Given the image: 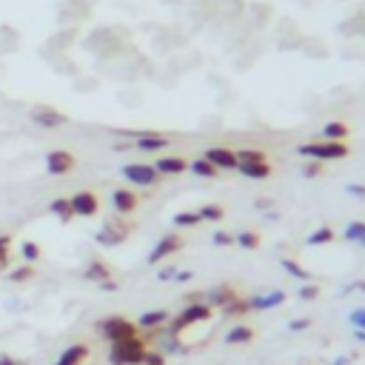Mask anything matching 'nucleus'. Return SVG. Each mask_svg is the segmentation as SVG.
I'll return each mask as SVG.
<instances>
[{
  "label": "nucleus",
  "mask_w": 365,
  "mask_h": 365,
  "mask_svg": "<svg viewBox=\"0 0 365 365\" xmlns=\"http://www.w3.org/2000/svg\"><path fill=\"white\" fill-rule=\"evenodd\" d=\"M157 342H160V354H186V345L180 342V337L177 334H172V331H166V334H160L157 337Z\"/></svg>",
  "instance_id": "23"
},
{
  "label": "nucleus",
  "mask_w": 365,
  "mask_h": 365,
  "mask_svg": "<svg viewBox=\"0 0 365 365\" xmlns=\"http://www.w3.org/2000/svg\"><path fill=\"white\" fill-rule=\"evenodd\" d=\"M211 317H214V309H208L205 303H189L174 320H169V331L180 337L186 328H191V325H197V323H208Z\"/></svg>",
  "instance_id": "3"
},
{
  "label": "nucleus",
  "mask_w": 365,
  "mask_h": 365,
  "mask_svg": "<svg viewBox=\"0 0 365 365\" xmlns=\"http://www.w3.org/2000/svg\"><path fill=\"white\" fill-rule=\"evenodd\" d=\"M143 365H166V354H160V351H145Z\"/></svg>",
  "instance_id": "38"
},
{
  "label": "nucleus",
  "mask_w": 365,
  "mask_h": 365,
  "mask_svg": "<svg viewBox=\"0 0 365 365\" xmlns=\"http://www.w3.org/2000/svg\"><path fill=\"white\" fill-rule=\"evenodd\" d=\"M320 172H323V163H317V160H311V163H309V166L303 169V174H306L309 180H311V177H317Z\"/></svg>",
  "instance_id": "43"
},
{
  "label": "nucleus",
  "mask_w": 365,
  "mask_h": 365,
  "mask_svg": "<svg viewBox=\"0 0 365 365\" xmlns=\"http://www.w3.org/2000/svg\"><path fill=\"white\" fill-rule=\"evenodd\" d=\"M97 331H100V337L106 340V342H120V340H128V337H137V325L131 323V320H126V317H106V320H100L97 323Z\"/></svg>",
  "instance_id": "4"
},
{
  "label": "nucleus",
  "mask_w": 365,
  "mask_h": 365,
  "mask_svg": "<svg viewBox=\"0 0 365 365\" xmlns=\"http://www.w3.org/2000/svg\"><path fill=\"white\" fill-rule=\"evenodd\" d=\"M0 365H18L12 357H6V354H0Z\"/></svg>",
  "instance_id": "49"
},
{
  "label": "nucleus",
  "mask_w": 365,
  "mask_h": 365,
  "mask_svg": "<svg viewBox=\"0 0 365 365\" xmlns=\"http://www.w3.org/2000/svg\"><path fill=\"white\" fill-rule=\"evenodd\" d=\"M237 172L243 174V177H249V180H268L271 177V166L268 163H240L237 166Z\"/></svg>",
  "instance_id": "22"
},
{
  "label": "nucleus",
  "mask_w": 365,
  "mask_h": 365,
  "mask_svg": "<svg viewBox=\"0 0 365 365\" xmlns=\"http://www.w3.org/2000/svg\"><path fill=\"white\" fill-rule=\"evenodd\" d=\"M309 325H311V320H309V317H303V320H291V323H288V331H294V334H297V331H306Z\"/></svg>",
  "instance_id": "42"
},
{
  "label": "nucleus",
  "mask_w": 365,
  "mask_h": 365,
  "mask_svg": "<svg viewBox=\"0 0 365 365\" xmlns=\"http://www.w3.org/2000/svg\"><path fill=\"white\" fill-rule=\"evenodd\" d=\"M331 365H351V359H348V357H337Z\"/></svg>",
  "instance_id": "51"
},
{
  "label": "nucleus",
  "mask_w": 365,
  "mask_h": 365,
  "mask_svg": "<svg viewBox=\"0 0 365 365\" xmlns=\"http://www.w3.org/2000/svg\"><path fill=\"white\" fill-rule=\"evenodd\" d=\"M112 205H114L117 214H131V211H137L140 197H137L134 191H128V189H117V191L112 194Z\"/></svg>",
  "instance_id": "15"
},
{
  "label": "nucleus",
  "mask_w": 365,
  "mask_h": 365,
  "mask_svg": "<svg viewBox=\"0 0 365 365\" xmlns=\"http://www.w3.org/2000/svg\"><path fill=\"white\" fill-rule=\"evenodd\" d=\"M174 274H177V265H163V268L157 271V280H160V282H169V280H174Z\"/></svg>",
  "instance_id": "41"
},
{
  "label": "nucleus",
  "mask_w": 365,
  "mask_h": 365,
  "mask_svg": "<svg viewBox=\"0 0 365 365\" xmlns=\"http://www.w3.org/2000/svg\"><path fill=\"white\" fill-rule=\"evenodd\" d=\"M9 254H12V237L0 234V271L9 268Z\"/></svg>",
  "instance_id": "34"
},
{
  "label": "nucleus",
  "mask_w": 365,
  "mask_h": 365,
  "mask_svg": "<svg viewBox=\"0 0 365 365\" xmlns=\"http://www.w3.org/2000/svg\"><path fill=\"white\" fill-rule=\"evenodd\" d=\"M348 320H351V325H354V328H359V331H365V309H354Z\"/></svg>",
  "instance_id": "39"
},
{
  "label": "nucleus",
  "mask_w": 365,
  "mask_h": 365,
  "mask_svg": "<svg viewBox=\"0 0 365 365\" xmlns=\"http://www.w3.org/2000/svg\"><path fill=\"white\" fill-rule=\"evenodd\" d=\"M297 155L306 157V160H317V163H328V160H342L351 155L348 143H328V140H320V143H303L297 145Z\"/></svg>",
  "instance_id": "2"
},
{
  "label": "nucleus",
  "mask_w": 365,
  "mask_h": 365,
  "mask_svg": "<svg viewBox=\"0 0 365 365\" xmlns=\"http://www.w3.org/2000/svg\"><path fill=\"white\" fill-rule=\"evenodd\" d=\"M71 169H75V155H71V152L54 149V152L46 155V172H49L52 177H63V174H68Z\"/></svg>",
  "instance_id": "7"
},
{
  "label": "nucleus",
  "mask_w": 365,
  "mask_h": 365,
  "mask_svg": "<svg viewBox=\"0 0 365 365\" xmlns=\"http://www.w3.org/2000/svg\"><path fill=\"white\" fill-rule=\"evenodd\" d=\"M345 191L354 197H365V186H345Z\"/></svg>",
  "instance_id": "46"
},
{
  "label": "nucleus",
  "mask_w": 365,
  "mask_h": 365,
  "mask_svg": "<svg viewBox=\"0 0 365 365\" xmlns=\"http://www.w3.org/2000/svg\"><path fill=\"white\" fill-rule=\"evenodd\" d=\"M280 265H282V268H285L291 277H294V280H300V282H311V274H309V271H306V268H303L297 260L282 257V260H280Z\"/></svg>",
  "instance_id": "26"
},
{
  "label": "nucleus",
  "mask_w": 365,
  "mask_h": 365,
  "mask_svg": "<svg viewBox=\"0 0 365 365\" xmlns=\"http://www.w3.org/2000/svg\"><path fill=\"white\" fill-rule=\"evenodd\" d=\"M234 246H240L246 251H254V249H260V234L251 232V229H243V232L234 234Z\"/></svg>",
  "instance_id": "25"
},
{
  "label": "nucleus",
  "mask_w": 365,
  "mask_h": 365,
  "mask_svg": "<svg viewBox=\"0 0 365 365\" xmlns=\"http://www.w3.org/2000/svg\"><path fill=\"white\" fill-rule=\"evenodd\" d=\"M214 246H234V234H229V232H214Z\"/></svg>",
  "instance_id": "40"
},
{
  "label": "nucleus",
  "mask_w": 365,
  "mask_h": 365,
  "mask_svg": "<svg viewBox=\"0 0 365 365\" xmlns=\"http://www.w3.org/2000/svg\"><path fill=\"white\" fill-rule=\"evenodd\" d=\"M29 117L40 126V128H60V126H66V114L63 112H57V109H52V106H35L32 112H29Z\"/></svg>",
  "instance_id": "12"
},
{
  "label": "nucleus",
  "mask_w": 365,
  "mask_h": 365,
  "mask_svg": "<svg viewBox=\"0 0 365 365\" xmlns=\"http://www.w3.org/2000/svg\"><path fill=\"white\" fill-rule=\"evenodd\" d=\"M223 340H226V345H246V342L254 340V328L251 325H234V328L226 331Z\"/></svg>",
  "instance_id": "21"
},
{
  "label": "nucleus",
  "mask_w": 365,
  "mask_h": 365,
  "mask_svg": "<svg viewBox=\"0 0 365 365\" xmlns=\"http://www.w3.org/2000/svg\"><path fill=\"white\" fill-rule=\"evenodd\" d=\"M126 237H128V226L126 223H120V220H106L103 223V229L95 234V240L100 243V246H120V243H126Z\"/></svg>",
  "instance_id": "6"
},
{
  "label": "nucleus",
  "mask_w": 365,
  "mask_h": 365,
  "mask_svg": "<svg viewBox=\"0 0 365 365\" xmlns=\"http://www.w3.org/2000/svg\"><path fill=\"white\" fill-rule=\"evenodd\" d=\"M348 134H351L348 123L331 120V123H325V126H323V140H328V143H345V140H348Z\"/></svg>",
  "instance_id": "19"
},
{
  "label": "nucleus",
  "mask_w": 365,
  "mask_h": 365,
  "mask_svg": "<svg viewBox=\"0 0 365 365\" xmlns=\"http://www.w3.org/2000/svg\"><path fill=\"white\" fill-rule=\"evenodd\" d=\"M134 145L140 152H163V149H169V137L166 134H155V131H140L134 137Z\"/></svg>",
  "instance_id": "14"
},
{
  "label": "nucleus",
  "mask_w": 365,
  "mask_h": 365,
  "mask_svg": "<svg viewBox=\"0 0 365 365\" xmlns=\"http://www.w3.org/2000/svg\"><path fill=\"white\" fill-rule=\"evenodd\" d=\"M180 249H183V240H180L177 234H166V237H160V240H157V246L149 251V265H160L166 257L177 254Z\"/></svg>",
  "instance_id": "9"
},
{
  "label": "nucleus",
  "mask_w": 365,
  "mask_h": 365,
  "mask_svg": "<svg viewBox=\"0 0 365 365\" xmlns=\"http://www.w3.org/2000/svg\"><path fill=\"white\" fill-rule=\"evenodd\" d=\"M285 303V291H265V294H254L249 300V311H268V309H277Z\"/></svg>",
  "instance_id": "13"
},
{
  "label": "nucleus",
  "mask_w": 365,
  "mask_h": 365,
  "mask_svg": "<svg viewBox=\"0 0 365 365\" xmlns=\"http://www.w3.org/2000/svg\"><path fill=\"white\" fill-rule=\"evenodd\" d=\"M172 223H174L177 229H194V226H200L203 220H200L197 211H177V214L172 217Z\"/></svg>",
  "instance_id": "27"
},
{
  "label": "nucleus",
  "mask_w": 365,
  "mask_h": 365,
  "mask_svg": "<svg viewBox=\"0 0 365 365\" xmlns=\"http://www.w3.org/2000/svg\"><path fill=\"white\" fill-rule=\"evenodd\" d=\"M331 240H334V229L331 226H320V229H314L309 234V246H325Z\"/></svg>",
  "instance_id": "30"
},
{
  "label": "nucleus",
  "mask_w": 365,
  "mask_h": 365,
  "mask_svg": "<svg viewBox=\"0 0 365 365\" xmlns=\"http://www.w3.org/2000/svg\"><path fill=\"white\" fill-rule=\"evenodd\" d=\"M68 203H71V214L75 217H95L100 208V200L95 191H78L68 197Z\"/></svg>",
  "instance_id": "8"
},
{
  "label": "nucleus",
  "mask_w": 365,
  "mask_h": 365,
  "mask_svg": "<svg viewBox=\"0 0 365 365\" xmlns=\"http://www.w3.org/2000/svg\"><path fill=\"white\" fill-rule=\"evenodd\" d=\"M354 340H357V342H362V345H365V331H359V328H354Z\"/></svg>",
  "instance_id": "50"
},
{
  "label": "nucleus",
  "mask_w": 365,
  "mask_h": 365,
  "mask_svg": "<svg viewBox=\"0 0 365 365\" xmlns=\"http://www.w3.org/2000/svg\"><path fill=\"white\" fill-rule=\"evenodd\" d=\"M197 214H200V220H208V223H220L226 211H223L220 205H211V203H205V205H200V208H197Z\"/></svg>",
  "instance_id": "29"
},
{
  "label": "nucleus",
  "mask_w": 365,
  "mask_h": 365,
  "mask_svg": "<svg viewBox=\"0 0 365 365\" xmlns=\"http://www.w3.org/2000/svg\"><path fill=\"white\" fill-rule=\"evenodd\" d=\"M112 277V268L103 263V260H92L86 268H83V280H89V282H103V280H109Z\"/></svg>",
  "instance_id": "20"
},
{
  "label": "nucleus",
  "mask_w": 365,
  "mask_h": 365,
  "mask_svg": "<svg viewBox=\"0 0 365 365\" xmlns=\"http://www.w3.org/2000/svg\"><path fill=\"white\" fill-rule=\"evenodd\" d=\"M234 297H237L234 285L220 282V285H214V288H208V291H205V294H203V303H205L208 309H226Z\"/></svg>",
  "instance_id": "10"
},
{
  "label": "nucleus",
  "mask_w": 365,
  "mask_h": 365,
  "mask_svg": "<svg viewBox=\"0 0 365 365\" xmlns=\"http://www.w3.org/2000/svg\"><path fill=\"white\" fill-rule=\"evenodd\" d=\"M123 177H126L128 183L140 186V189L157 186V180H160L157 169H155V166H149V163H128V166H123Z\"/></svg>",
  "instance_id": "5"
},
{
  "label": "nucleus",
  "mask_w": 365,
  "mask_h": 365,
  "mask_svg": "<svg viewBox=\"0 0 365 365\" xmlns=\"http://www.w3.org/2000/svg\"><path fill=\"white\" fill-rule=\"evenodd\" d=\"M174 280H177V282H189V280H191V271H186V268H177Z\"/></svg>",
  "instance_id": "45"
},
{
  "label": "nucleus",
  "mask_w": 365,
  "mask_h": 365,
  "mask_svg": "<svg viewBox=\"0 0 365 365\" xmlns=\"http://www.w3.org/2000/svg\"><path fill=\"white\" fill-rule=\"evenodd\" d=\"M169 320H172V317H169L166 309H155V311L140 314V320H137L134 325H137V328H145V331H155V328H163Z\"/></svg>",
  "instance_id": "17"
},
{
  "label": "nucleus",
  "mask_w": 365,
  "mask_h": 365,
  "mask_svg": "<svg viewBox=\"0 0 365 365\" xmlns=\"http://www.w3.org/2000/svg\"><path fill=\"white\" fill-rule=\"evenodd\" d=\"M86 359H89V345L75 342V345H68V348L60 354V359H57L54 365H83Z\"/></svg>",
  "instance_id": "18"
},
{
  "label": "nucleus",
  "mask_w": 365,
  "mask_h": 365,
  "mask_svg": "<svg viewBox=\"0 0 365 365\" xmlns=\"http://www.w3.org/2000/svg\"><path fill=\"white\" fill-rule=\"evenodd\" d=\"M109 362L112 365H143L145 359V340L140 337H128V340H120V342H109Z\"/></svg>",
  "instance_id": "1"
},
{
  "label": "nucleus",
  "mask_w": 365,
  "mask_h": 365,
  "mask_svg": "<svg viewBox=\"0 0 365 365\" xmlns=\"http://www.w3.org/2000/svg\"><path fill=\"white\" fill-rule=\"evenodd\" d=\"M342 291H345V294H351V291H362V294H365V280H357V282H351V285H345Z\"/></svg>",
  "instance_id": "44"
},
{
  "label": "nucleus",
  "mask_w": 365,
  "mask_h": 365,
  "mask_svg": "<svg viewBox=\"0 0 365 365\" xmlns=\"http://www.w3.org/2000/svg\"><path fill=\"white\" fill-rule=\"evenodd\" d=\"M32 277H35V268H32L29 263H26V265H20L18 271H12V274H9V280H12V282H26V280H32Z\"/></svg>",
  "instance_id": "37"
},
{
  "label": "nucleus",
  "mask_w": 365,
  "mask_h": 365,
  "mask_svg": "<svg viewBox=\"0 0 365 365\" xmlns=\"http://www.w3.org/2000/svg\"><path fill=\"white\" fill-rule=\"evenodd\" d=\"M226 317H243V314H249V300H240V297H234L226 309H220Z\"/></svg>",
  "instance_id": "33"
},
{
  "label": "nucleus",
  "mask_w": 365,
  "mask_h": 365,
  "mask_svg": "<svg viewBox=\"0 0 365 365\" xmlns=\"http://www.w3.org/2000/svg\"><path fill=\"white\" fill-rule=\"evenodd\" d=\"M155 169H157V174H160V177H177V174H183V172L189 169V163H186L183 157H172V155H166V157H160V160L155 163Z\"/></svg>",
  "instance_id": "16"
},
{
  "label": "nucleus",
  "mask_w": 365,
  "mask_h": 365,
  "mask_svg": "<svg viewBox=\"0 0 365 365\" xmlns=\"http://www.w3.org/2000/svg\"><path fill=\"white\" fill-rule=\"evenodd\" d=\"M200 157H203V160H208L217 172H220V169L234 172V169H237V155H234L232 149H223V145H214V149H205Z\"/></svg>",
  "instance_id": "11"
},
{
  "label": "nucleus",
  "mask_w": 365,
  "mask_h": 365,
  "mask_svg": "<svg viewBox=\"0 0 365 365\" xmlns=\"http://www.w3.org/2000/svg\"><path fill=\"white\" fill-rule=\"evenodd\" d=\"M237 155V166L240 163H268V157H265V152L263 149H240V152H234Z\"/></svg>",
  "instance_id": "28"
},
{
  "label": "nucleus",
  "mask_w": 365,
  "mask_h": 365,
  "mask_svg": "<svg viewBox=\"0 0 365 365\" xmlns=\"http://www.w3.org/2000/svg\"><path fill=\"white\" fill-rule=\"evenodd\" d=\"M254 205H257L260 211H268V208H271V200H268V197H260V200H257Z\"/></svg>",
  "instance_id": "48"
},
{
  "label": "nucleus",
  "mask_w": 365,
  "mask_h": 365,
  "mask_svg": "<svg viewBox=\"0 0 365 365\" xmlns=\"http://www.w3.org/2000/svg\"><path fill=\"white\" fill-rule=\"evenodd\" d=\"M189 169H191L197 177H217V169H214L208 160H203V157L191 160V163H189Z\"/></svg>",
  "instance_id": "31"
},
{
  "label": "nucleus",
  "mask_w": 365,
  "mask_h": 365,
  "mask_svg": "<svg viewBox=\"0 0 365 365\" xmlns=\"http://www.w3.org/2000/svg\"><path fill=\"white\" fill-rule=\"evenodd\" d=\"M20 254H23V260L32 265V263L40 260V246H37V243H23V246H20Z\"/></svg>",
  "instance_id": "36"
},
{
  "label": "nucleus",
  "mask_w": 365,
  "mask_h": 365,
  "mask_svg": "<svg viewBox=\"0 0 365 365\" xmlns=\"http://www.w3.org/2000/svg\"><path fill=\"white\" fill-rule=\"evenodd\" d=\"M297 297H300L303 303H311V300H317V297H320V288H317L314 282H303V285H300V291H297Z\"/></svg>",
  "instance_id": "35"
},
{
  "label": "nucleus",
  "mask_w": 365,
  "mask_h": 365,
  "mask_svg": "<svg viewBox=\"0 0 365 365\" xmlns=\"http://www.w3.org/2000/svg\"><path fill=\"white\" fill-rule=\"evenodd\" d=\"M342 237H345L348 243H359V240L365 237V223H362V220L348 223V226H345V232H342Z\"/></svg>",
  "instance_id": "32"
},
{
  "label": "nucleus",
  "mask_w": 365,
  "mask_h": 365,
  "mask_svg": "<svg viewBox=\"0 0 365 365\" xmlns=\"http://www.w3.org/2000/svg\"><path fill=\"white\" fill-rule=\"evenodd\" d=\"M49 211L54 214V217H60V223H71V203H68V197H57V200H52L49 203Z\"/></svg>",
  "instance_id": "24"
},
{
  "label": "nucleus",
  "mask_w": 365,
  "mask_h": 365,
  "mask_svg": "<svg viewBox=\"0 0 365 365\" xmlns=\"http://www.w3.org/2000/svg\"><path fill=\"white\" fill-rule=\"evenodd\" d=\"M97 285H100L103 291H117V282H114L112 277H109V280H103V282H97Z\"/></svg>",
  "instance_id": "47"
}]
</instances>
